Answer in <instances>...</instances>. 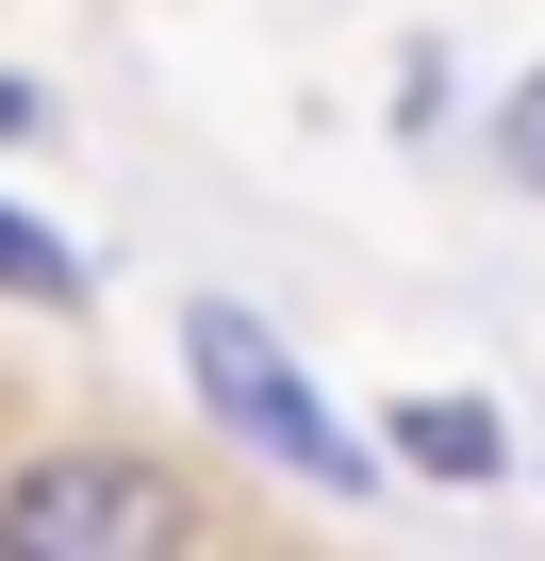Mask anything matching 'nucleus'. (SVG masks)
<instances>
[{"instance_id":"1","label":"nucleus","mask_w":545,"mask_h":561,"mask_svg":"<svg viewBox=\"0 0 545 561\" xmlns=\"http://www.w3.org/2000/svg\"><path fill=\"white\" fill-rule=\"evenodd\" d=\"M182 380L215 397V430H248L282 479H315V495H364L381 462H364V430H331V397L298 380V347L264 331V314H231V298H198L182 314Z\"/></svg>"},{"instance_id":"2","label":"nucleus","mask_w":545,"mask_h":561,"mask_svg":"<svg viewBox=\"0 0 545 561\" xmlns=\"http://www.w3.org/2000/svg\"><path fill=\"white\" fill-rule=\"evenodd\" d=\"M182 545H198V495L166 462L67 446V462H18V479H0V561H182Z\"/></svg>"},{"instance_id":"3","label":"nucleus","mask_w":545,"mask_h":561,"mask_svg":"<svg viewBox=\"0 0 545 561\" xmlns=\"http://www.w3.org/2000/svg\"><path fill=\"white\" fill-rule=\"evenodd\" d=\"M381 430H397V462H413V479H496V462H512L496 397H397Z\"/></svg>"},{"instance_id":"4","label":"nucleus","mask_w":545,"mask_h":561,"mask_svg":"<svg viewBox=\"0 0 545 561\" xmlns=\"http://www.w3.org/2000/svg\"><path fill=\"white\" fill-rule=\"evenodd\" d=\"M0 298H34V314H83V248H67V231H34L18 198H0Z\"/></svg>"},{"instance_id":"5","label":"nucleus","mask_w":545,"mask_h":561,"mask_svg":"<svg viewBox=\"0 0 545 561\" xmlns=\"http://www.w3.org/2000/svg\"><path fill=\"white\" fill-rule=\"evenodd\" d=\"M496 165H512V182H529V198H545V67H529V83H512V100H496Z\"/></svg>"}]
</instances>
